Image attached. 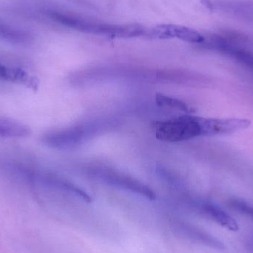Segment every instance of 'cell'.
Returning <instances> with one entry per match:
<instances>
[{
	"mask_svg": "<svg viewBox=\"0 0 253 253\" xmlns=\"http://www.w3.org/2000/svg\"><path fill=\"white\" fill-rule=\"evenodd\" d=\"M28 126L9 119L0 118V138H22L31 135Z\"/></svg>",
	"mask_w": 253,
	"mask_h": 253,
	"instance_id": "52a82bcc",
	"label": "cell"
},
{
	"mask_svg": "<svg viewBox=\"0 0 253 253\" xmlns=\"http://www.w3.org/2000/svg\"><path fill=\"white\" fill-rule=\"evenodd\" d=\"M29 34L22 30L0 24V40L15 44H23L31 40Z\"/></svg>",
	"mask_w": 253,
	"mask_h": 253,
	"instance_id": "ba28073f",
	"label": "cell"
},
{
	"mask_svg": "<svg viewBox=\"0 0 253 253\" xmlns=\"http://www.w3.org/2000/svg\"><path fill=\"white\" fill-rule=\"evenodd\" d=\"M230 205L233 209L244 214L253 220V207L240 199H234L230 201Z\"/></svg>",
	"mask_w": 253,
	"mask_h": 253,
	"instance_id": "30bf717a",
	"label": "cell"
},
{
	"mask_svg": "<svg viewBox=\"0 0 253 253\" xmlns=\"http://www.w3.org/2000/svg\"><path fill=\"white\" fill-rule=\"evenodd\" d=\"M47 15L52 20L67 28L111 38H132L145 35L147 32L144 27L137 24L114 25L104 23L55 10L47 12Z\"/></svg>",
	"mask_w": 253,
	"mask_h": 253,
	"instance_id": "6da1fadb",
	"label": "cell"
},
{
	"mask_svg": "<svg viewBox=\"0 0 253 253\" xmlns=\"http://www.w3.org/2000/svg\"><path fill=\"white\" fill-rule=\"evenodd\" d=\"M158 137L169 141H182L203 135L201 117L185 116L162 123L156 127Z\"/></svg>",
	"mask_w": 253,
	"mask_h": 253,
	"instance_id": "7a4b0ae2",
	"label": "cell"
},
{
	"mask_svg": "<svg viewBox=\"0 0 253 253\" xmlns=\"http://www.w3.org/2000/svg\"><path fill=\"white\" fill-rule=\"evenodd\" d=\"M203 135H226L249 127L251 120L247 119H206L201 118Z\"/></svg>",
	"mask_w": 253,
	"mask_h": 253,
	"instance_id": "277c9868",
	"label": "cell"
},
{
	"mask_svg": "<svg viewBox=\"0 0 253 253\" xmlns=\"http://www.w3.org/2000/svg\"><path fill=\"white\" fill-rule=\"evenodd\" d=\"M202 211L206 214L207 216L213 220L221 227L233 232L239 230V224L236 220L219 207L213 204L205 203L202 205Z\"/></svg>",
	"mask_w": 253,
	"mask_h": 253,
	"instance_id": "8992f818",
	"label": "cell"
},
{
	"mask_svg": "<svg viewBox=\"0 0 253 253\" xmlns=\"http://www.w3.org/2000/svg\"><path fill=\"white\" fill-rule=\"evenodd\" d=\"M146 34L158 39L176 38L188 42L201 44L205 42V38L196 30L182 25L163 24L158 25L147 31Z\"/></svg>",
	"mask_w": 253,
	"mask_h": 253,
	"instance_id": "3957f363",
	"label": "cell"
},
{
	"mask_svg": "<svg viewBox=\"0 0 253 253\" xmlns=\"http://www.w3.org/2000/svg\"><path fill=\"white\" fill-rule=\"evenodd\" d=\"M0 80L25 86L36 90L38 87V79L24 69L10 66L0 62Z\"/></svg>",
	"mask_w": 253,
	"mask_h": 253,
	"instance_id": "5b68a950",
	"label": "cell"
},
{
	"mask_svg": "<svg viewBox=\"0 0 253 253\" xmlns=\"http://www.w3.org/2000/svg\"><path fill=\"white\" fill-rule=\"evenodd\" d=\"M156 100L160 105H165L169 108H177V109L181 110L184 112H192L191 108L187 104L184 103L182 101L175 99V98L168 97V96H163V95H158Z\"/></svg>",
	"mask_w": 253,
	"mask_h": 253,
	"instance_id": "9c48e42d",
	"label": "cell"
}]
</instances>
